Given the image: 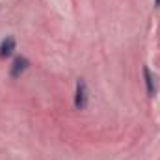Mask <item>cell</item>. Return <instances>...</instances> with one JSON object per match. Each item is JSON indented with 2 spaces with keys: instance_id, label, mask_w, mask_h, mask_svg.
Segmentation results:
<instances>
[{
  "instance_id": "277c9868",
  "label": "cell",
  "mask_w": 160,
  "mask_h": 160,
  "mask_svg": "<svg viewBox=\"0 0 160 160\" xmlns=\"http://www.w3.org/2000/svg\"><path fill=\"white\" fill-rule=\"evenodd\" d=\"M143 80H145L147 95H149V97H153V95H155V91H157V88H155V78H153V75H151L149 67H143Z\"/></svg>"
},
{
  "instance_id": "6da1fadb",
  "label": "cell",
  "mask_w": 160,
  "mask_h": 160,
  "mask_svg": "<svg viewBox=\"0 0 160 160\" xmlns=\"http://www.w3.org/2000/svg\"><path fill=\"white\" fill-rule=\"evenodd\" d=\"M86 104H88V88H86V82L82 78H78L77 91H75V108L77 110H84Z\"/></svg>"
},
{
  "instance_id": "5b68a950",
  "label": "cell",
  "mask_w": 160,
  "mask_h": 160,
  "mask_svg": "<svg viewBox=\"0 0 160 160\" xmlns=\"http://www.w3.org/2000/svg\"><path fill=\"white\" fill-rule=\"evenodd\" d=\"M155 8H160V0H155Z\"/></svg>"
},
{
  "instance_id": "7a4b0ae2",
  "label": "cell",
  "mask_w": 160,
  "mask_h": 160,
  "mask_svg": "<svg viewBox=\"0 0 160 160\" xmlns=\"http://www.w3.org/2000/svg\"><path fill=\"white\" fill-rule=\"evenodd\" d=\"M28 65H30V62H28L24 56H17V58L13 60L11 67H9V77H11V78H19V77L28 69Z\"/></svg>"
},
{
  "instance_id": "3957f363",
  "label": "cell",
  "mask_w": 160,
  "mask_h": 160,
  "mask_svg": "<svg viewBox=\"0 0 160 160\" xmlns=\"http://www.w3.org/2000/svg\"><path fill=\"white\" fill-rule=\"evenodd\" d=\"M15 38H11V36H8L6 39H2L0 43V60H6V58H9L11 54H13V50H15Z\"/></svg>"
}]
</instances>
